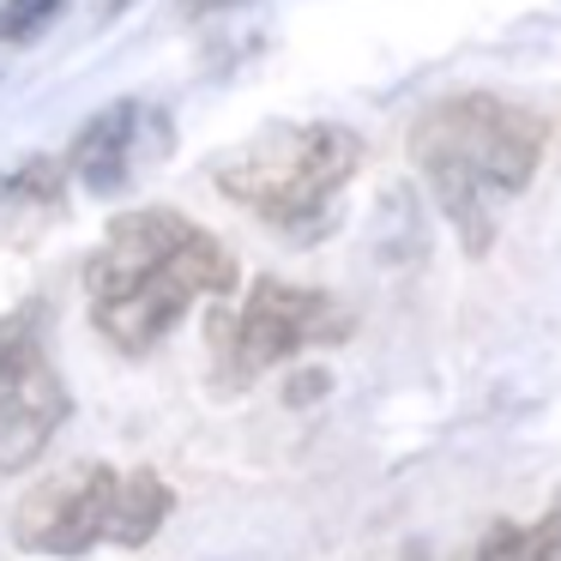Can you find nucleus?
<instances>
[{"mask_svg":"<svg viewBox=\"0 0 561 561\" xmlns=\"http://www.w3.org/2000/svg\"><path fill=\"white\" fill-rule=\"evenodd\" d=\"M127 7H134V0H110V7H103V19H122Z\"/></svg>","mask_w":561,"mask_h":561,"instance_id":"nucleus-14","label":"nucleus"},{"mask_svg":"<svg viewBox=\"0 0 561 561\" xmlns=\"http://www.w3.org/2000/svg\"><path fill=\"white\" fill-rule=\"evenodd\" d=\"M170 151V122L158 110H146L139 98H115L110 110H98L67 146V175L85 194H127L134 175L146 163H158Z\"/></svg>","mask_w":561,"mask_h":561,"instance_id":"nucleus-6","label":"nucleus"},{"mask_svg":"<svg viewBox=\"0 0 561 561\" xmlns=\"http://www.w3.org/2000/svg\"><path fill=\"white\" fill-rule=\"evenodd\" d=\"M0 392L31 404L37 416H49L55 428L73 411L67 380L49 356V302H43V296H25L19 308L0 314Z\"/></svg>","mask_w":561,"mask_h":561,"instance_id":"nucleus-7","label":"nucleus"},{"mask_svg":"<svg viewBox=\"0 0 561 561\" xmlns=\"http://www.w3.org/2000/svg\"><path fill=\"white\" fill-rule=\"evenodd\" d=\"M236 278V254L194 218L170 206L122 211L85 260L91 327L122 356H146L182 327L199 296H230Z\"/></svg>","mask_w":561,"mask_h":561,"instance_id":"nucleus-1","label":"nucleus"},{"mask_svg":"<svg viewBox=\"0 0 561 561\" xmlns=\"http://www.w3.org/2000/svg\"><path fill=\"white\" fill-rule=\"evenodd\" d=\"M170 513H175V489L151 465L115 471L103 459H79L67 471L43 477L13 507V543L25 556H55V561H73L98 543L146 549L170 525Z\"/></svg>","mask_w":561,"mask_h":561,"instance_id":"nucleus-4","label":"nucleus"},{"mask_svg":"<svg viewBox=\"0 0 561 561\" xmlns=\"http://www.w3.org/2000/svg\"><path fill=\"white\" fill-rule=\"evenodd\" d=\"M543 146H549V115L501 98V91H453V98L428 103L411 122V139H404L440 218L453 224L465 254L477 260L495 248L501 206L531 187Z\"/></svg>","mask_w":561,"mask_h":561,"instance_id":"nucleus-2","label":"nucleus"},{"mask_svg":"<svg viewBox=\"0 0 561 561\" xmlns=\"http://www.w3.org/2000/svg\"><path fill=\"white\" fill-rule=\"evenodd\" d=\"M327 387H332V380H327V375H320V368H314V375H296L290 387H284V399H290V404H308V399H320V392H327Z\"/></svg>","mask_w":561,"mask_h":561,"instance_id":"nucleus-13","label":"nucleus"},{"mask_svg":"<svg viewBox=\"0 0 561 561\" xmlns=\"http://www.w3.org/2000/svg\"><path fill=\"white\" fill-rule=\"evenodd\" d=\"M356 332V314L332 290L314 284H284V278H254L242 308L211 314V387L218 392H248L260 375L284 368L290 356L344 344Z\"/></svg>","mask_w":561,"mask_h":561,"instance_id":"nucleus-5","label":"nucleus"},{"mask_svg":"<svg viewBox=\"0 0 561 561\" xmlns=\"http://www.w3.org/2000/svg\"><path fill=\"white\" fill-rule=\"evenodd\" d=\"M67 218V158H25L0 175V248H37Z\"/></svg>","mask_w":561,"mask_h":561,"instance_id":"nucleus-8","label":"nucleus"},{"mask_svg":"<svg viewBox=\"0 0 561 561\" xmlns=\"http://www.w3.org/2000/svg\"><path fill=\"white\" fill-rule=\"evenodd\" d=\"M404 561H428V556H404ZM459 561H561V501H549L537 519H495Z\"/></svg>","mask_w":561,"mask_h":561,"instance_id":"nucleus-9","label":"nucleus"},{"mask_svg":"<svg viewBox=\"0 0 561 561\" xmlns=\"http://www.w3.org/2000/svg\"><path fill=\"white\" fill-rule=\"evenodd\" d=\"M67 7H73V0H0V43H7V49H25V43H37Z\"/></svg>","mask_w":561,"mask_h":561,"instance_id":"nucleus-11","label":"nucleus"},{"mask_svg":"<svg viewBox=\"0 0 561 561\" xmlns=\"http://www.w3.org/2000/svg\"><path fill=\"white\" fill-rule=\"evenodd\" d=\"M49 440H55L49 416H37L31 404H19V399L0 392V471H25V465H37L43 453H49Z\"/></svg>","mask_w":561,"mask_h":561,"instance_id":"nucleus-10","label":"nucleus"},{"mask_svg":"<svg viewBox=\"0 0 561 561\" xmlns=\"http://www.w3.org/2000/svg\"><path fill=\"white\" fill-rule=\"evenodd\" d=\"M363 170V134L339 122H272L211 170L218 194L290 242H320Z\"/></svg>","mask_w":561,"mask_h":561,"instance_id":"nucleus-3","label":"nucleus"},{"mask_svg":"<svg viewBox=\"0 0 561 561\" xmlns=\"http://www.w3.org/2000/svg\"><path fill=\"white\" fill-rule=\"evenodd\" d=\"M236 7H254V0H175L182 19H218V13H236Z\"/></svg>","mask_w":561,"mask_h":561,"instance_id":"nucleus-12","label":"nucleus"}]
</instances>
